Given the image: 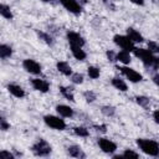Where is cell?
<instances>
[{"mask_svg": "<svg viewBox=\"0 0 159 159\" xmlns=\"http://www.w3.org/2000/svg\"><path fill=\"white\" fill-rule=\"evenodd\" d=\"M129 1L138 6H144V4H145V0H129Z\"/></svg>", "mask_w": 159, "mask_h": 159, "instance_id": "cell-37", "label": "cell"}, {"mask_svg": "<svg viewBox=\"0 0 159 159\" xmlns=\"http://www.w3.org/2000/svg\"><path fill=\"white\" fill-rule=\"evenodd\" d=\"M147 45H148V50H149L150 52H153L154 55H157V53L159 52V45H158L157 41H154V40H149V41L147 42Z\"/></svg>", "mask_w": 159, "mask_h": 159, "instance_id": "cell-31", "label": "cell"}, {"mask_svg": "<svg viewBox=\"0 0 159 159\" xmlns=\"http://www.w3.org/2000/svg\"><path fill=\"white\" fill-rule=\"evenodd\" d=\"M12 56V47L6 43H0V60H7Z\"/></svg>", "mask_w": 159, "mask_h": 159, "instance_id": "cell-24", "label": "cell"}, {"mask_svg": "<svg viewBox=\"0 0 159 159\" xmlns=\"http://www.w3.org/2000/svg\"><path fill=\"white\" fill-rule=\"evenodd\" d=\"M103 4L106 5V7L107 9H109V10H112V11H116V5L113 4V1L112 0H103Z\"/></svg>", "mask_w": 159, "mask_h": 159, "instance_id": "cell-36", "label": "cell"}, {"mask_svg": "<svg viewBox=\"0 0 159 159\" xmlns=\"http://www.w3.org/2000/svg\"><path fill=\"white\" fill-rule=\"evenodd\" d=\"M125 32H127V37H128L134 45H135V43H142V42H144L143 35H142L137 29H134V27H127Z\"/></svg>", "mask_w": 159, "mask_h": 159, "instance_id": "cell-14", "label": "cell"}, {"mask_svg": "<svg viewBox=\"0 0 159 159\" xmlns=\"http://www.w3.org/2000/svg\"><path fill=\"white\" fill-rule=\"evenodd\" d=\"M116 61H118L122 65H129L132 62V56L130 52L124 51V50H119L118 52H116Z\"/></svg>", "mask_w": 159, "mask_h": 159, "instance_id": "cell-17", "label": "cell"}, {"mask_svg": "<svg viewBox=\"0 0 159 159\" xmlns=\"http://www.w3.org/2000/svg\"><path fill=\"white\" fill-rule=\"evenodd\" d=\"M111 84H112L116 89H118V91H120V92H127V91H128V84H127V82H125L123 78L118 77V76H116V77H113V78L111 80Z\"/></svg>", "mask_w": 159, "mask_h": 159, "instance_id": "cell-18", "label": "cell"}, {"mask_svg": "<svg viewBox=\"0 0 159 159\" xmlns=\"http://www.w3.org/2000/svg\"><path fill=\"white\" fill-rule=\"evenodd\" d=\"M30 149H31L32 154L36 155V157H48V155H51V153H52V147H51V144H50L46 139H43V138H39V139L31 145Z\"/></svg>", "mask_w": 159, "mask_h": 159, "instance_id": "cell-3", "label": "cell"}, {"mask_svg": "<svg viewBox=\"0 0 159 159\" xmlns=\"http://www.w3.org/2000/svg\"><path fill=\"white\" fill-rule=\"evenodd\" d=\"M82 94H83V98H84V101H86L87 103H93V102L97 99V94H96V92H93V91H91V89L84 91Z\"/></svg>", "mask_w": 159, "mask_h": 159, "instance_id": "cell-29", "label": "cell"}, {"mask_svg": "<svg viewBox=\"0 0 159 159\" xmlns=\"http://www.w3.org/2000/svg\"><path fill=\"white\" fill-rule=\"evenodd\" d=\"M120 155V158H139L140 155H139V153H137V152H134L133 149H129V148H127V149H124L123 150V153L122 154H119Z\"/></svg>", "mask_w": 159, "mask_h": 159, "instance_id": "cell-30", "label": "cell"}, {"mask_svg": "<svg viewBox=\"0 0 159 159\" xmlns=\"http://www.w3.org/2000/svg\"><path fill=\"white\" fill-rule=\"evenodd\" d=\"M30 83L32 86V88L40 93H47L50 92V83L43 80V78H40V77H34L30 80Z\"/></svg>", "mask_w": 159, "mask_h": 159, "instance_id": "cell-11", "label": "cell"}, {"mask_svg": "<svg viewBox=\"0 0 159 159\" xmlns=\"http://www.w3.org/2000/svg\"><path fill=\"white\" fill-rule=\"evenodd\" d=\"M15 154L7 149H1L0 150V159H14Z\"/></svg>", "mask_w": 159, "mask_h": 159, "instance_id": "cell-33", "label": "cell"}, {"mask_svg": "<svg viewBox=\"0 0 159 159\" xmlns=\"http://www.w3.org/2000/svg\"><path fill=\"white\" fill-rule=\"evenodd\" d=\"M66 152H67V154H68L70 157H72V158H77V159H84V158L87 157L86 153L83 152V149H82L80 145H77V144L68 145L67 149H66Z\"/></svg>", "mask_w": 159, "mask_h": 159, "instance_id": "cell-15", "label": "cell"}, {"mask_svg": "<svg viewBox=\"0 0 159 159\" xmlns=\"http://www.w3.org/2000/svg\"><path fill=\"white\" fill-rule=\"evenodd\" d=\"M80 4H87L88 2V0H77Z\"/></svg>", "mask_w": 159, "mask_h": 159, "instance_id": "cell-40", "label": "cell"}, {"mask_svg": "<svg viewBox=\"0 0 159 159\" xmlns=\"http://www.w3.org/2000/svg\"><path fill=\"white\" fill-rule=\"evenodd\" d=\"M133 55L139 58L142 61V63L147 67V68H152L155 71H158L159 67V58L157 55H154L153 52H150L148 48H142V47H134L133 48Z\"/></svg>", "mask_w": 159, "mask_h": 159, "instance_id": "cell-1", "label": "cell"}, {"mask_svg": "<svg viewBox=\"0 0 159 159\" xmlns=\"http://www.w3.org/2000/svg\"><path fill=\"white\" fill-rule=\"evenodd\" d=\"M58 91H60L61 96H62L65 99H67V101H70V102H75V101H76V99H75V93H73V88H72V87H70V86H60V87H58Z\"/></svg>", "mask_w": 159, "mask_h": 159, "instance_id": "cell-19", "label": "cell"}, {"mask_svg": "<svg viewBox=\"0 0 159 159\" xmlns=\"http://www.w3.org/2000/svg\"><path fill=\"white\" fill-rule=\"evenodd\" d=\"M72 132L75 135L80 137V138H87L89 137V129L84 125H77V127H73L72 128Z\"/></svg>", "mask_w": 159, "mask_h": 159, "instance_id": "cell-25", "label": "cell"}, {"mask_svg": "<svg viewBox=\"0 0 159 159\" xmlns=\"http://www.w3.org/2000/svg\"><path fill=\"white\" fill-rule=\"evenodd\" d=\"M57 114L62 118H73L75 117V109L71 106L67 104H57L55 107Z\"/></svg>", "mask_w": 159, "mask_h": 159, "instance_id": "cell-13", "label": "cell"}, {"mask_svg": "<svg viewBox=\"0 0 159 159\" xmlns=\"http://www.w3.org/2000/svg\"><path fill=\"white\" fill-rule=\"evenodd\" d=\"M134 101H135V103H137L139 107H142V108H144V109L150 108L152 101H150V98L147 97V96H143V94H140V96H135Z\"/></svg>", "mask_w": 159, "mask_h": 159, "instance_id": "cell-23", "label": "cell"}, {"mask_svg": "<svg viewBox=\"0 0 159 159\" xmlns=\"http://www.w3.org/2000/svg\"><path fill=\"white\" fill-rule=\"evenodd\" d=\"M138 148L140 149L142 153L145 155L157 158L159 157V143L154 139H148V138H138L135 140Z\"/></svg>", "mask_w": 159, "mask_h": 159, "instance_id": "cell-2", "label": "cell"}, {"mask_svg": "<svg viewBox=\"0 0 159 159\" xmlns=\"http://www.w3.org/2000/svg\"><path fill=\"white\" fill-rule=\"evenodd\" d=\"M158 109H154V112H153V119H154V122L155 123H158L159 122V117H158Z\"/></svg>", "mask_w": 159, "mask_h": 159, "instance_id": "cell-39", "label": "cell"}, {"mask_svg": "<svg viewBox=\"0 0 159 159\" xmlns=\"http://www.w3.org/2000/svg\"><path fill=\"white\" fill-rule=\"evenodd\" d=\"M22 68L30 73V75H34V76H41L42 73V67L41 65L36 61V60H32V58H25L22 60Z\"/></svg>", "mask_w": 159, "mask_h": 159, "instance_id": "cell-7", "label": "cell"}, {"mask_svg": "<svg viewBox=\"0 0 159 159\" xmlns=\"http://www.w3.org/2000/svg\"><path fill=\"white\" fill-rule=\"evenodd\" d=\"M40 1H42V2H50L51 0H40Z\"/></svg>", "mask_w": 159, "mask_h": 159, "instance_id": "cell-41", "label": "cell"}, {"mask_svg": "<svg viewBox=\"0 0 159 159\" xmlns=\"http://www.w3.org/2000/svg\"><path fill=\"white\" fill-rule=\"evenodd\" d=\"M10 123H9V120L4 117V116H1L0 114V130L1 132H7L9 129H10Z\"/></svg>", "mask_w": 159, "mask_h": 159, "instance_id": "cell-32", "label": "cell"}, {"mask_svg": "<svg viewBox=\"0 0 159 159\" xmlns=\"http://www.w3.org/2000/svg\"><path fill=\"white\" fill-rule=\"evenodd\" d=\"M97 144H98L99 149H101L104 154H108V155L114 154V153L117 152V149H118L117 144H116L112 139L106 138V137H101V138H98V139H97Z\"/></svg>", "mask_w": 159, "mask_h": 159, "instance_id": "cell-6", "label": "cell"}, {"mask_svg": "<svg viewBox=\"0 0 159 159\" xmlns=\"http://www.w3.org/2000/svg\"><path fill=\"white\" fill-rule=\"evenodd\" d=\"M0 16L4 17L5 20H9V21H11V20L14 19L12 10H11V7H10L7 4L0 2Z\"/></svg>", "mask_w": 159, "mask_h": 159, "instance_id": "cell-22", "label": "cell"}, {"mask_svg": "<svg viewBox=\"0 0 159 159\" xmlns=\"http://www.w3.org/2000/svg\"><path fill=\"white\" fill-rule=\"evenodd\" d=\"M66 39L70 43V46H80V47H83L86 45V40L84 37L77 32V31H72V30H68L66 32Z\"/></svg>", "mask_w": 159, "mask_h": 159, "instance_id": "cell-10", "label": "cell"}, {"mask_svg": "<svg viewBox=\"0 0 159 159\" xmlns=\"http://www.w3.org/2000/svg\"><path fill=\"white\" fill-rule=\"evenodd\" d=\"M56 70L61 73V75H63V76H66V77H70L71 75H72V67H71V65L67 62V61H57L56 62Z\"/></svg>", "mask_w": 159, "mask_h": 159, "instance_id": "cell-16", "label": "cell"}, {"mask_svg": "<svg viewBox=\"0 0 159 159\" xmlns=\"http://www.w3.org/2000/svg\"><path fill=\"white\" fill-rule=\"evenodd\" d=\"M112 1H120V0H112Z\"/></svg>", "mask_w": 159, "mask_h": 159, "instance_id": "cell-42", "label": "cell"}, {"mask_svg": "<svg viewBox=\"0 0 159 159\" xmlns=\"http://www.w3.org/2000/svg\"><path fill=\"white\" fill-rule=\"evenodd\" d=\"M113 42L120 50H124V51H128V52H132L133 48L135 47V45L127 37V35H119V34L114 35L113 36Z\"/></svg>", "mask_w": 159, "mask_h": 159, "instance_id": "cell-8", "label": "cell"}, {"mask_svg": "<svg viewBox=\"0 0 159 159\" xmlns=\"http://www.w3.org/2000/svg\"><path fill=\"white\" fill-rule=\"evenodd\" d=\"M93 129L96 132H99V133H106L107 132V124H94L93 125Z\"/></svg>", "mask_w": 159, "mask_h": 159, "instance_id": "cell-34", "label": "cell"}, {"mask_svg": "<svg viewBox=\"0 0 159 159\" xmlns=\"http://www.w3.org/2000/svg\"><path fill=\"white\" fill-rule=\"evenodd\" d=\"M87 75L91 80H98L101 76V68L97 66H88L87 67Z\"/></svg>", "mask_w": 159, "mask_h": 159, "instance_id": "cell-27", "label": "cell"}, {"mask_svg": "<svg viewBox=\"0 0 159 159\" xmlns=\"http://www.w3.org/2000/svg\"><path fill=\"white\" fill-rule=\"evenodd\" d=\"M43 123L48 128H51L53 130H60L61 132V130H65L67 128L66 120L62 117L55 116V114H46V116H43Z\"/></svg>", "mask_w": 159, "mask_h": 159, "instance_id": "cell-4", "label": "cell"}, {"mask_svg": "<svg viewBox=\"0 0 159 159\" xmlns=\"http://www.w3.org/2000/svg\"><path fill=\"white\" fill-rule=\"evenodd\" d=\"M116 107L111 106V104H104L101 107V113L104 116V117H108V118H112L116 116Z\"/></svg>", "mask_w": 159, "mask_h": 159, "instance_id": "cell-26", "label": "cell"}, {"mask_svg": "<svg viewBox=\"0 0 159 159\" xmlns=\"http://www.w3.org/2000/svg\"><path fill=\"white\" fill-rule=\"evenodd\" d=\"M36 35H37V37H39L42 42H45L46 45H48V46H53V43H55V39H53V36H52L50 32L36 30Z\"/></svg>", "mask_w": 159, "mask_h": 159, "instance_id": "cell-21", "label": "cell"}, {"mask_svg": "<svg viewBox=\"0 0 159 159\" xmlns=\"http://www.w3.org/2000/svg\"><path fill=\"white\" fill-rule=\"evenodd\" d=\"M60 4L65 7V10H67L70 14L80 16L83 12V7L82 4H80L77 0H58Z\"/></svg>", "mask_w": 159, "mask_h": 159, "instance_id": "cell-9", "label": "cell"}, {"mask_svg": "<svg viewBox=\"0 0 159 159\" xmlns=\"http://www.w3.org/2000/svg\"><path fill=\"white\" fill-rule=\"evenodd\" d=\"M70 50H71L72 56L77 61H84L87 58V53L83 50V47H80V46H70Z\"/></svg>", "mask_w": 159, "mask_h": 159, "instance_id": "cell-20", "label": "cell"}, {"mask_svg": "<svg viewBox=\"0 0 159 159\" xmlns=\"http://www.w3.org/2000/svg\"><path fill=\"white\" fill-rule=\"evenodd\" d=\"M152 80H153V82H154V84H155V86H158V84H159V81H158V80H159V73H158V71H155V72H154V76H153V78H152Z\"/></svg>", "mask_w": 159, "mask_h": 159, "instance_id": "cell-38", "label": "cell"}, {"mask_svg": "<svg viewBox=\"0 0 159 159\" xmlns=\"http://www.w3.org/2000/svg\"><path fill=\"white\" fill-rule=\"evenodd\" d=\"M117 68L120 71V73L132 83H139L143 81V75L139 73L138 71H135L134 68L129 67L128 65H120V66H117Z\"/></svg>", "mask_w": 159, "mask_h": 159, "instance_id": "cell-5", "label": "cell"}, {"mask_svg": "<svg viewBox=\"0 0 159 159\" xmlns=\"http://www.w3.org/2000/svg\"><path fill=\"white\" fill-rule=\"evenodd\" d=\"M70 78H71V82L73 84H82L83 81H84V76L82 73H80V72H72Z\"/></svg>", "mask_w": 159, "mask_h": 159, "instance_id": "cell-28", "label": "cell"}, {"mask_svg": "<svg viewBox=\"0 0 159 159\" xmlns=\"http://www.w3.org/2000/svg\"><path fill=\"white\" fill-rule=\"evenodd\" d=\"M6 89H7V92H9L12 97L19 98V99H21V98H24V97L26 96L25 89H24L20 84H17V83H9V84L6 86Z\"/></svg>", "mask_w": 159, "mask_h": 159, "instance_id": "cell-12", "label": "cell"}, {"mask_svg": "<svg viewBox=\"0 0 159 159\" xmlns=\"http://www.w3.org/2000/svg\"><path fill=\"white\" fill-rule=\"evenodd\" d=\"M106 56H107V60L109 62H116V51L113 50H108L106 52Z\"/></svg>", "mask_w": 159, "mask_h": 159, "instance_id": "cell-35", "label": "cell"}]
</instances>
